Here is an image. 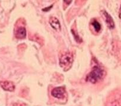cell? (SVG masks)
<instances>
[{
    "instance_id": "6da1fadb",
    "label": "cell",
    "mask_w": 121,
    "mask_h": 106,
    "mask_svg": "<svg viewBox=\"0 0 121 106\" xmlns=\"http://www.w3.org/2000/svg\"><path fill=\"white\" fill-rule=\"evenodd\" d=\"M105 75V71L98 66H94L92 71L86 77V81L92 84H96L101 80Z\"/></svg>"
},
{
    "instance_id": "ba28073f",
    "label": "cell",
    "mask_w": 121,
    "mask_h": 106,
    "mask_svg": "<svg viewBox=\"0 0 121 106\" xmlns=\"http://www.w3.org/2000/svg\"><path fill=\"white\" fill-rule=\"evenodd\" d=\"M92 25L96 32H100V29H101V25H100V24L99 23L98 21H97L96 20H95L93 22H92Z\"/></svg>"
},
{
    "instance_id": "277c9868",
    "label": "cell",
    "mask_w": 121,
    "mask_h": 106,
    "mask_svg": "<svg viewBox=\"0 0 121 106\" xmlns=\"http://www.w3.org/2000/svg\"><path fill=\"white\" fill-rule=\"evenodd\" d=\"M66 91L64 88L59 87L54 88L52 91V95L55 98L58 99H61L65 97Z\"/></svg>"
},
{
    "instance_id": "52a82bcc",
    "label": "cell",
    "mask_w": 121,
    "mask_h": 106,
    "mask_svg": "<svg viewBox=\"0 0 121 106\" xmlns=\"http://www.w3.org/2000/svg\"><path fill=\"white\" fill-rule=\"evenodd\" d=\"M26 30L24 27H20L16 30L15 32V36L17 39H22L26 37Z\"/></svg>"
},
{
    "instance_id": "9c48e42d",
    "label": "cell",
    "mask_w": 121,
    "mask_h": 106,
    "mask_svg": "<svg viewBox=\"0 0 121 106\" xmlns=\"http://www.w3.org/2000/svg\"><path fill=\"white\" fill-rule=\"evenodd\" d=\"M72 33H73V35L74 36V39H75V40H76L77 42H78V43L82 42V40H81V39H80V37H79V36L78 35V34H76V33H74V31H73V30H72Z\"/></svg>"
},
{
    "instance_id": "8992f818",
    "label": "cell",
    "mask_w": 121,
    "mask_h": 106,
    "mask_svg": "<svg viewBox=\"0 0 121 106\" xmlns=\"http://www.w3.org/2000/svg\"><path fill=\"white\" fill-rule=\"evenodd\" d=\"M49 23L53 29L57 32H60L61 30V25L59 20L56 17H52L49 20Z\"/></svg>"
},
{
    "instance_id": "7a4b0ae2",
    "label": "cell",
    "mask_w": 121,
    "mask_h": 106,
    "mask_svg": "<svg viewBox=\"0 0 121 106\" xmlns=\"http://www.w3.org/2000/svg\"><path fill=\"white\" fill-rule=\"evenodd\" d=\"M73 56L70 53H66L60 58V65L64 69L69 68L73 63Z\"/></svg>"
},
{
    "instance_id": "3957f363",
    "label": "cell",
    "mask_w": 121,
    "mask_h": 106,
    "mask_svg": "<svg viewBox=\"0 0 121 106\" xmlns=\"http://www.w3.org/2000/svg\"><path fill=\"white\" fill-rule=\"evenodd\" d=\"M101 14L103 17V18H104V20H105L108 27L110 29H113V28H114L115 23L112 17H111V15L105 10L102 11Z\"/></svg>"
},
{
    "instance_id": "30bf717a",
    "label": "cell",
    "mask_w": 121,
    "mask_h": 106,
    "mask_svg": "<svg viewBox=\"0 0 121 106\" xmlns=\"http://www.w3.org/2000/svg\"><path fill=\"white\" fill-rule=\"evenodd\" d=\"M119 18H120L121 19V8H120V10H119Z\"/></svg>"
},
{
    "instance_id": "5b68a950",
    "label": "cell",
    "mask_w": 121,
    "mask_h": 106,
    "mask_svg": "<svg viewBox=\"0 0 121 106\" xmlns=\"http://www.w3.org/2000/svg\"><path fill=\"white\" fill-rule=\"evenodd\" d=\"M0 85L5 91H13L15 90V85L11 81H0Z\"/></svg>"
}]
</instances>
